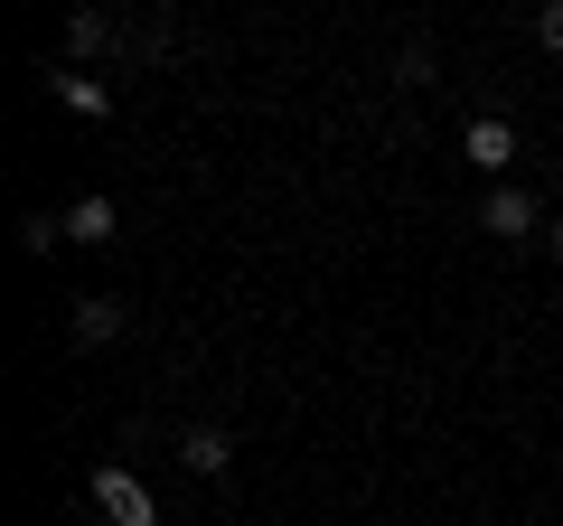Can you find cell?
Here are the masks:
<instances>
[{"label":"cell","mask_w":563,"mask_h":526,"mask_svg":"<svg viewBox=\"0 0 563 526\" xmlns=\"http://www.w3.org/2000/svg\"><path fill=\"white\" fill-rule=\"evenodd\" d=\"M461 161H470V169H488V179L507 188V161H517V132H507L498 113H479V122L461 132Z\"/></svg>","instance_id":"cell-3"},{"label":"cell","mask_w":563,"mask_h":526,"mask_svg":"<svg viewBox=\"0 0 563 526\" xmlns=\"http://www.w3.org/2000/svg\"><path fill=\"white\" fill-rule=\"evenodd\" d=\"M47 95H57L66 113H85V122H103V113H113V95H103L95 76H47Z\"/></svg>","instance_id":"cell-7"},{"label":"cell","mask_w":563,"mask_h":526,"mask_svg":"<svg viewBox=\"0 0 563 526\" xmlns=\"http://www.w3.org/2000/svg\"><path fill=\"white\" fill-rule=\"evenodd\" d=\"M479 226H488V235H507V244H517V235H544V207L526 198L517 179H507V188H488V198H479Z\"/></svg>","instance_id":"cell-2"},{"label":"cell","mask_w":563,"mask_h":526,"mask_svg":"<svg viewBox=\"0 0 563 526\" xmlns=\"http://www.w3.org/2000/svg\"><path fill=\"white\" fill-rule=\"evenodd\" d=\"M536 39H544V57H563V0H544V10H536Z\"/></svg>","instance_id":"cell-9"},{"label":"cell","mask_w":563,"mask_h":526,"mask_svg":"<svg viewBox=\"0 0 563 526\" xmlns=\"http://www.w3.org/2000/svg\"><path fill=\"white\" fill-rule=\"evenodd\" d=\"M395 85H432V47H404V57H395Z\"/></svg>","instance_id":"cell-10"},{"label":"cell","mask_w":563,"mask_h":526,"mask_svg":"<svg viewBox=\"0 0 563 526\" xmlns=\"http://www.w3.org/2000/svg\"><path fill=\"white\" fill-rule=\"evenodd\" d=\"M122 320H132V310H122L113 292H95V302H76V348H113V339H122Z\"/></svg>","instance_id":"cell-5"},{"label":"cell","mask_w":563,"mask_h":526,"mask_svg":"<svg viewBox=\"0 0 563 526\" xmlns=\"http://www.w3.org/2000/svg\"><path fill=\"white\" fill-rule=\"evenodd\" d=\"M66 47H76V57H95V47H113V20H103V10H76V20H66Z\"/></svg>","instance_id":"cell-8"},{"label":"cell","mask_w":563,"mask_h":526,"mask_svg":"<svg viewBox=\"0 0 563 526\" xmlns=\"http://www.w3.org/2000/svg\"><path fill=\"white\" fill-rule=\"evenodd\" d=\"M179 461H188V470H198V480H217V470H225V461H235V442H225V432H217V424H188V432H179Z\"/></svg>","instance_id":"cell-6"},{"label":"cell","mask_w":563,"mask_h":526,"mask_svg":"<svg viewBox=\"0 0 563 526\" xmlns=\"http://www.w3.org/2000/svg\"><path fill=\"white\" fill-rule=\"evenodd\" d=\"M85 489H95V507H103L113 526H161V498H151V489H141V480H132L122 461H103V470H95Z\"/></svg>","instance_id":"cell-1"},{"label":"cell","mask_w":563,"mask_h":526,"mask_svg":"<svg viewBox=\"0 0 563 526\" xmlns=\"http://www.w3.org/2000/svg\"><path fill=\"white\" fill-rule=\"evenodd\" d=\"M66 235H76V244H113V235H122V207L95 188V198H76V207H66Z\"/></svg>","instance_id":"cell-4"},{"label":"cell","mask_w":563,"mask_h":526,"mask_svg":"<svg viewBox=\"0 0 563 526\" xmlns=\"http://www.w3.org/2000/svg\"><path fill=\"white\" fill-rule=\"evenodd\" d=\"M57 235H66L57 217H20V244H29V254H47V244H57Z\"/></svg>","instance_id":"cell-11"}]
</instances>
